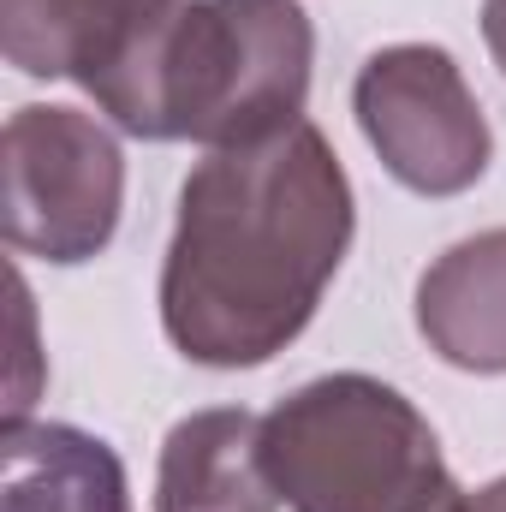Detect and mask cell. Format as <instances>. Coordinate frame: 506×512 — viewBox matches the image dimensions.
I'll list each match as a JSON object with an SVG mask.
<instances>
[{
  "instance_id": "obj_13",
  "label": "cell",
  "mask_w": 506,
  "mask_h": 512,
  "mask_svg": "<svg viewBox=\"0 0 506 512\" xmlns=\"http://www.w3.org/2000/svg\"><path fill=\"white\" fill-rule=\"evenodd\" d=\"M465 512H471V507H465Z\"/></svg>"
},
{
  "instance_id": "obj_9",
  "label": "cell",
  "mask_w": 506,
  "mask_h": 512,
  "mask_svg": "<svg viewBox=\"0 0 506 512\" xmlns=\"http://www.w3.org/2000/svg\"><path fill=\"white\" fill-rule=\"evenodd\" d=\"M179 0H0V54L24 78H84Z\"/></svg>"
},
{
  "instance_id": "obj_5",
  "label": "cell",
  "mask_w": 506,
  "mask_h": 512,
  "mask_svg": "<svg viewBox=\"0 0 506 512\" xmlns=\"http://www.w3.org/2000/svg\"><path fill=\"white\" fill-rule=\"evenodd\" d=\"M352 108L381 167L417 197H459L489 173V120L459 60L435 42H393L370 54Z\"/></svg>"
},
{
  "instance_id": "obj_11",
  "label": "cell",
  "mask_w": 506,
  "mask_h": 512,
  "mask_svg": "<svg viewBox=\"0 0 506 512\" xmlns=\"http://www.w3.org/2000/svg\"><path fill=\"white\" fill-rule=\"evenodd\" d=\"M471 512H506V477L501 483H489L483 495H471Z\"/></svg>"
},
{
  "instance_id": "obj_10",
  "label": "cell",
  "mask_w": 506,
  "mask_h": 512,
  "mask_svg": "<svg viewBox=\"0 0 506 512\" xmlns=\"http://www.w3.org/2000/svg\"><path fill=\"white\" fill-rule=\"evenodd\" d=\"M483 42H489L495 66L506 72V0H483Z\"/></svg>"
},
{
  "instance_id": "obj_12",
  "label": "cell",
  "mask_w": 506,
  "mask_h": 512,
  "mask_svg": "<svg viewBox=\"0 0 506 512\" xmlns=\"http://www.w3.org/2000/svg\"><path fill=\"white\" fill-rule=\"evenodd\" d=\"M465 507H471V501H465Z\"/></svg>"
},
{
  "instance_id": "obj_6",
  "label": "cell",
  "mask_w": 506,
  "mask_h": 512,
  "mask_svg": "<svg viewBox=\"0 0 506 512\" xmlns=\"http://www.w3.org/2000/svg\"><path fill=\"white\" fill-rule=\"evenodd\" d=\"M417 334L471 376H506V227L459 239L417 280Z\"/></svg>"
},
{
  "instance_id": "obj_4",
  "label": "cell",
  "mask_w": 506,
  "mask_h": 512,
  "mask_svg": "<svg viewBox=\"0 0 506 512\" xmlns=\"http://www.w3.org/2000/svg\"><path fill=\"white\" fill-rule=\"evenodd\" d=\"M6 245L42 262H90L114 245L126 209L120 137L84 108H18L0 143Z\"/></svg>"
},
{
  "instance_id": "obj_2",
  "label": "cell",
  "mask_w": 506,
  "mask_h": 512,
  "mask_svg": "<svg viewBox=\"0 0 506 512\" xmlns=\"http://www.w3.org/2000/svg\"><path fill=\"white\" fill-rule=\"evenodd\" d=\"M310 66L316 30L298 0H179L78 84L143 143L233 149L304 120Z\"/></svg>"
},
{
  "instance_id": "obj_3",
  "label": "cell",
  "mask_w": 506,
  "mask_h": 512,
  "mask_svg": "<svg viewBox=\"0 0 506 512\" xmlns=\"http://www.w3.org/2000/svg\"><path fill=\"white\" fill-rule=\"evenodd\" d=\"M262 465L292 512H465L429 417L399 387L340 370L262 417Z\"/></svg>"
},
{
  "instance_id": "obj_1",
  "label": "cell",
  "mask_w": 506,
  "mask_h": 512,
  "mask_svg": "<svg viewBox=\"0 0 506 512\" xmlns=\"http://www.w3.org/2000/svg\"><path fill=\"white\" fill-rule=\"evenodd\" d=\"M352 179L310 120L209 149L161 262V328L209 370H256L286 352L352 251Z\"/></svg>"
},
{
  "instance_id": "obj_7",
  "label": "cell",
  "mask_w": 506,
  "mask_h": 512,
  "mask_svg": "<svg viewBox=\"0 0 506 512\" xmlns=\"http://www.w3.org/2000/svg\"><path fill=\"white\" fill-rule=\"evenodd\" d=\"M155 512H280L262 465V417L227 405L173 423L161 441Z\"/></svg>"
},
{
  "instance_id": "obj_8",
  "label": "cell",
  "mask_w": 506,
  "mask_h": 512,
  "mask_svg": "<svg viewBox=\"0 0 506 512\" xmlns=\"http://www.w3.org/2000/svg\"><path fill=\"white\" fill-rule=\"evenodd\" d=\"M0 512H131L126 465L72 423H6Z\"/></svg>"
}]
</instances>
